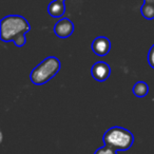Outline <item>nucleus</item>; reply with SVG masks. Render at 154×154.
I'll use <instances>...</instances> for the list:
<instances>
[{
  "label": "nucleus",
  "instance_id": "obj_12",
  "mask_svg": "<svg viewBox=\"0 0 154 154\" xmlns=\"http://www.w3.org/2000/svg\"><path fill=\"white\" fill-rule=\"evenodd\" d=\"M145 3H149V5H154V0H143Z\"/></svg>",
  "mask_w": 154,
  "mask_h": 154
},
{
  "label": "nucleus",
  "instance_id": "obj_3",
  "mask_svg": "<svg viewBox=\"0 0 154 154\" xmlns=\"http://www.w3.org/2000/svg\"><path fill=\"white\" fill-rule=\"evenodd\" d=\"M134 143V135L122 127H112L103 134L105 146L116 151H127Z\"/></svg>",
  "mask_w": 154,
  "mask_h": 154
},
{
  "label": "nucleus",
  "instance_id": "obj_4",
  "mask_svg": "<svg viewBox=\"0 0 154 154\" xmlns=\"http://www.w3.org/2000/svg\"><path fill=\"white\" fill-rule=\"evenodd\" d=\"M91 75L95 80L103 82L108 79L111 75V68L105 61H97L91 68Z\"/></svg>",
  "mask_w": 154,
  "mask_h": 154
},
{
  "label": "nucleus",
  "instance_id": "obj_11",
  "mask_svg": "<svg viewBox=\"0 0 154 154\" xmlns=\"http://www.w3.org/2000/svg\"><path fill=\"white\" fill-rule=\"evenodd\" d=\"M148 62H149V66L154 69V45L150 48L148 53Z\"/></svg>",
  "mask_w": 154,
  "mask_h": 154
},
{
  "label": "nucleus",
  "instance_id": "obj_10",
  "mask_svg": "<svg viewBox=\"0 0 154 154\" xmlns=\"http://www.w3.org/2000/svg\"><path fill=\"white\" fill-rule=\"evenodd\" d=\"M94 154H117V151L112 148H109L107 146H103L101 148H98V149L95 151Z\"/></svg>",
  "mask_w": 154,
  "mask_h": 154
},
{
  "label": "nucleus",
  "instance_id": "obj_5",
  "mask_svg": "<svg viewBox=\"0 0 154 154\" xmlns=\"http://www.w3.org/2000/svg\"><path fill=\"white\" fill-rule=\"evenodd\" d=\"M74 32V23L69 18H61L54 26V33L59 38H68Z\"/></svg>",
  "mask_w": 154,
  "mask_h": 154
},
{
  "label": "nucleus",
  "instance_id": "obj_2",
  "mask_svg": "<svg viewBox=\"0 0 154 154\" xmlns=\"http://www.w3.org/2000/svg\"><path fill=\"white\" fill-rule=\"evenodd\" d=\"M60 68V60L55 56H49L33 69L30 75V79L37 86L45 85L59 72Z\"/></svg>",
  "mask_w": 154,
  "mask_h": 154
},
{
  "label": "nucleus",
  "instance_id": "obj_6",
  "mask_svg": "<svg viewBox=\"0 0 154 154\" xmlns=\"http://www.w3.org/2000/svg\"><path fill=\"white\" fill-rule=\"evenodd\" d=\"M91 49L97 56L103 57L111 50V41L105 36H98L93 40L92 45H91Z\"/></svg>",
  "mask_w": 154,
  "mask_h": 154
},
{
  "label": "nucleus",
  "instance_id": "obj_1",
  "mask_svg": "<svg viewBox=\"0 0 154 154\" xmlns=\"http://www.w3.org/2000/svg\"><path fill=\"white\" fill-rule=\"evenodd\" d=\"M31 31V26L24 17L20 15L5 16L0 21V39L3 42L14 41Z\"/></svg>",
  "mask_w": 154,
  "mask_h": 154
},
{
  "label": "nucleus",
  "instance_id": "obj_13",
  "mask_svg": "<svg viewBox=\"0 0 154 154\" xmlns=\"http://www.w3.org/2000/svg\"><path fill=\"white\" fill-rule=\"evenodd\" d=\"M62 1H66V0H62Z\"/></svg>",
  "mask_w": 154,
  "mask_h": 154
},
{
  "label": "nucleus",
  "instance_id": "obj_7",
  "mask_svg": "<svg viewBox=\"0 0 154 154\" xmlns=\"http://www.w3.org/2000/svg\"><path fill=\"white\" fill-rule=\"evenodd\" d=\"M48 13L54 18H60L66 13V5L62 0H54L48 5Z\"/></svg>",
  "mask_w": 154,
  "mask_h": 154
},
{
  "label": "nucleus",
  "instance_id": "obj_9",
  "mask_svg": "<svg viewBox=\"0 0 154 154\" xmlns=\"http://www.w3.org/2000/svg\"><path fill=\"white\" fill-rule=\"evenodd\" d=\"M140 13L143 16V18H146V19L148 20L154 19V5L143 2V5L140 8Z\"/></svg>",
  "mask_w": 154,
  "mask_h": 154
},
{
  "label": "nucleus",
  "instance_id": "obj_8",
  "mask_svg": "<svg viewBox=\"0 0 154 154\" xmlns=\"http://www.w3.org/2000/svg\"><path fill=\"white\" fill-rule=\"evenodd\" d=\"M132 92L136 97L141 98V97L147 96L148 92H149V87H148V85L145 82H137L133 86Z\"/></svg>",
  "mask_w": 154,
  "mask_h": 154
}]
</instances>
